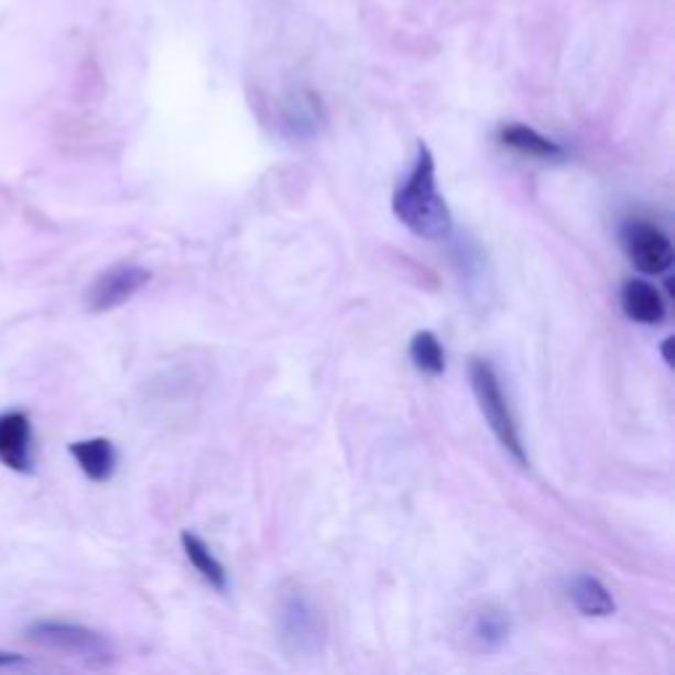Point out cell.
Returning <instances> with one entry per match:
<instances>
[{
	"label": "cell",
	"instance_id": "cell-1",
	"mask_svg": "<svg viewBox=\"0 0 675 675\" xmlns=\"http://www.w3.org/2000/svg\"><path fill=\"white\" fill-rule=\"evenodd\" d=\"M393 217L399 219L412 236L425 240L449 238L454 219L446 198L440 196L436 179V159L425 143L417 145L410 175L401 179L393 193Z\"/></svg>",
	"mask_w": 675,
	"mask_h": 675
},
{
	"label": "cell",
	"instance_id": "cell-2",
	"mask_svg": "<svg viewBox=\"0 0 675 675\" xmlns=\"http://www.w3.org/2000/svg\"><path fill=\"white\" fill-rule=\"evenodd\" d=\"M467 375H470L472 393H476L478 406L480 412H483L491 433L520 465L527 467V454L523 438H520L518 420H514L512 406L504 396V388H501V380L497 375V370H493V364L478 357L470 359V364H467Z\"/></svg>",
	"mask_w": 675,
	"mask_h": 675
},
{
	"label": "cell",
	"instance_id": "cell-3",
	"mask_svg": "<svg viewBox=\"0 0 675 675\" xmlns=\"http://www.w3.org/2000/svg\"><path fill=\"white\" fill-rule=\"evenodd\" d=\"M30 639L48 650L72 654V657L85 660L90 665H109L117 657L113 644L104 633L92 631L88 625L64 623V620H37L30 625Z\"/></svg>",
	"mask_w": 675,
	"mask_h": 675
},
{
	"label": "cell",
	"instance_id": "cell-4",
	"mask_svg": "<svg viewBox=\"0 0 675 675\" xmlns=\"http://www.w3.org/2000/svg\"><path fill=\"white\" fill-rule=\"evenodd\" d=\"M277 625H280V641L288 646L291 652L298 654H314L323 650V641L327 633L325 618L319 612V607L306 597L304 591L285 594L280 599V612H277Z\"/></svg>",
	"mask_w": 675,
	"mask_h": 675
},
{
	"label": "cell",
	"instance_id": "cell-5",
	"mask_svg": "<svg viewBox=\"0 0 675 675\" xmlns=\"http://www.w3.org/2000/svg\"><path fill=\"white\" fill-rule=\"evenodd\" d=\"M620 246L633 266L644 275H665L675 262L671 238L657 225L644 219H628L620 227Z\"/></svg>",
	"mask_w": 675,
	"mask_h": 675
},
{
	"label": "cell",
	"instance_id": "cell-6",
	"mask_svg": "<svg viewBox=\"0 0 675 675\" xmlns=\"http://www.w3.org/2000/svg\"><path fill=\"white\" fill-rule=\"evenodd\" d=\"M149 283H151V272L145 270V266L132 262L113 264L109 270L100 272V275L88 285V291H85V309L90 314L119 309V306H124L127 301L135 298Z\"/></svg>",
	"mask_w": 675,
	"mask_h": 675
},
{
	"label": "cell",
	"instance_id": "cell-7",
	"mask_svg": "<svg viewBox=\"0 0 675 675\" xmlns=\"http://www.w3.org/2000/svg\"><path fill=\"white\" fill-rule=\"evenodd\" d=\"M0 465L19 476H32L35 454H32V420L22 410L0 414Z\"/></svg>",
	"mask_w": 675,
	"mask_h": 675
},
{
	"label": "cell",
	"instance_id": "cell-8",
	"mask_svg": "<svg viewBox=\"0 0 675 675\" xmlns=\"http://www.w3.org/2000/svg\"><path fill=\"white\" fill-rule=\"evenodd\" d=\"M510 631L512 623L507 610L497 605H486L467 618L465 639L467 646H472L476 652H497L510 639Z\"/></svg>",
	"mask_w": 675,
	"mask_h": 675
},
{
	"label": "cell",
	"instance_id": "cell-9",
	"mask_svg": "<svg viewBox=\"0 0 675 675\" xmlns=\"http://www.w3.org/2000/svg\"><path fill=\"white\" fill-rule=\"evenodd\" d=\"M497 138L507 151L518 153V156H525V159H538V162H559V159L567 156L563 145L554 143L552 138L541 135V132L533 130V127L520 124V122L504 124L499 130Z\"/></svg>",
	"mask_w": 675,
	"mask_h": 675
},
{
	"label": "cell",
	"instance_id": "cell-10",
	"mask_svg": "<svg viewBox=\"0 0 675 675\" xmlns=\"http://www.w3.org/2000/svg\"><path fill=\"white\" fill-rule=\"evenodd\" d=\"M620 304H623V312L628 319L639 325H660L665 319L667 306L660 291L654 288L652 283L646 280H628L620 291Z\"/></svg>",
	"mask_w": 675,
	"mask_h": 675
},
{
	"label": "cell",
	"instance_id": "cell-11",
	"mask_svg": "<svg viewBox=\"0 0 675 675\" xmlns=\"http://www.w3.org/2000/svg\"><path fill=\"white\" fill-rule=\"evenodd\" d=\"M69 454L92 483H106L117 472V449L109 438L75 440V444H69Z\"/></svg>",
	"mask_w": 675,
	"mask_h": 675
},
{
	"label": "cell",
	"instance_id": "cell-12",
	"mask_svg": "<svg viewBox=\"0 0 675 675\" xmlns=\"http://www.w3.org/2000/svg\"><path fill=\"white\" fill-rule=\"evenodd\" d=\"M570 599L578 607V612L588 614V618H610L618 610L607 586L599 578L586 576V573L570 580Z\"/></svg>",
	"mask_w": 675,
	"mask_h": 675
},
{
	"label": "cell",
	"instance_id": "cell-13",
	"mask_svg": "<svg viewBox=\"0 0 675 675\" xmlns=\"http://www.w3.org/2000/svg\"><path fill=\"white\" fill-rule=\"evenodd\" d=\"M179 541H183V549H185V557L190 559V565L196 567L198 576L206 580V584H211L214 588H219V591H225L227 588V570L225 565L219 563L217 557H214L209 546H206L204 538H198L196 533L185 531L183 536H179Z\"/></svg>",
	"mask_w": 675,
	"mask_h": 675
},
{
	"label": "cell",
	"instance_id": "cell-14",
	"mask_svg": "<svg viewBox=\"0 0 675 675\" xmlns=\"http://www.w3.org/2000/svg\"><path fill=\"white\" fill-rule=\"evenodd\" d=\"M410 357H412V364L417 367L420 372H425V375H431V378L444 375L446 351H444V346H440V340L436 338V333H431V330L414 333L412 344H410Z\"/></svg>",
	"mask_w": 675,
	"mask_h": 675
},
{
	"label": "cell",
	"instance_id": "cell-15",
	"mask_svg": "<svg viewBox=\"0 0 675 675\" xmlns=\"http://www.w3.org/2000/svg\"><path fill=\"white\" fill-rule=\"evenodd\" d=\"M19 663H24V657H22V654L0 652V667H6V665H19Z\"/></svg>",
	"mask_w": 675,
	"mask_h": 675
}]
</instances>
